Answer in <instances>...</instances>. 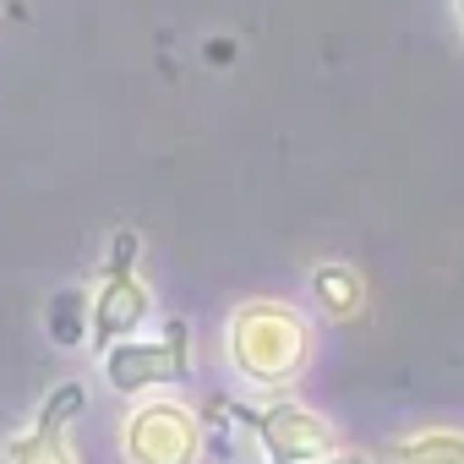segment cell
Listing matches in <instances>:
<instances>
[{
	"label": "cell",
	"instance_id": "obj_6",
	"mask_svg": "<svg viewBox=\"0 0 464 464\" xmlns=\"http://www.w3.org/2000/svg\"><path fill=\"white\" fill-rule=\"evenodd\" d=\"M312 301L323 306V317H334V323H355V317L366 312V285H361L355 268H344V263H323V268H312Z\"/></svg>",
	"mask_w": 464,
	"mask_h": 464
},
{
	"label": "cell",
	"instance_id": "obj_2",
	"mask_svg": "<svg viewBox=\"0 0 464 464\" xmlns=\"http://www.w3.org/2000/svg\"><path fill=\"white\" fill-rule=\"evenodd\" d=\"M148 317H153V295H148V285L137 274V236L131 229H115L104 274H99V290L88 295V339L104 355L110 344L137 339V328Z\"/></svg>",
	"mask_w": 464,
	"mask_h": 464
},
{
	"label": "cell",
	"instance_id": "obj_10",
	"mask_svg": "<svg viewBox=\"0 0 464 464\" xmlns=\"http://www.w3.org/2000/svg\"><path fill=\"white\" fill-rule=\"evenodd\" d=\"M82 404H88L82 382H61V388H50V393H44V404H39V415H34V420H50V426H72V420L82 415Z\"/></svg>",
	"mask_w": 464,
	"mask_h": 464
},
{
	"label": "cell",
	"instance_id": "obj_5",
	"mask_svg": "<svg viewBox=\"0 0 464 464\" xmlns=\"http://www.w3.org/2000/svg\"><path fill=\"white\" fill-rule=\"evenodd\" d=\"M126 464H202L208 426L180 399H142L121 426Z\"/></svg>",
	"mask_w": 464,
	"mask_h": 464
},
{
	"label": "cell",
	"instance_id": "obj_8",
	"mask_svg": "<svg viewBox=\"0 0 464 464\" xmlns=\"http://www.w3.org/2000/svg\"><path fill=\"white\" fill-rule=\"evenodd\" d=\"M393 464H464V431H453V426L410 431L393 448Z\"/></svg>",
	"mask_w": 464,
	"mask_h": 464
},
{
	"label": "cell",
	"instance_id": "obj_4",
	"mask_svg": "<svg viewBox=\"0 0 464 464\" xmlns=\"http://www.w3.org/2000/svg\"><path fill=\"white\" fill-rule=\"evenodd\" d=\"M186 377H191V328L180 317H169L159 339H121L104 350V382L121 399H142V393L175 388Z\"/></svg>",
	"mask_w": 464,
	"mask_h": 464
},
{
	"label": "cell",
	"instance_id": "obj_13",
	"mask_svg": "<svg viewBox=\"0 0 464 464\" xmlns=\"http://www.w3.org/2000/svg\"><path fill=\"white\" fill-rule=\"evenodd\" d=\"M453 12H459V23H464V0H453Z\"/></svg>",
	"mask_w": 464,
	"mask_h": 464
},
{
	"label": "cell",
	"instance_id": "obj_7",
	"mask_svg": "<svg viewBox=\"0 0 464 464\" xmlns=\"http://www.w3.org/2000/svg\"><path fill=\"white\" fill-rule=\"evenodd\" d=\"M72 426H50V420H34L23 437L6 442V453H0V464H77L72 453Z\"/></svg>",
	"mask_w": 464,
	"mask_h": 464
},
{
	"label": "cell",
	"instance_id": "obj_1",
	"mask_svg": "<svg viewBox=\"0 0 464 464\" xmlns=\"http://www.w3.org/2000/svg\"><path fill=\"white\" fill-rule=\"evenodd\" d=\"M224 350L252 388H290L312 361V323L290 301H241L229 312Z\"/></svg>",
	"mask_w": 464,
	"mask_h": 464
},
{
	"label": "cell",
	"instance_id": "obj_11",
	"mask_svg": "<svg viewBox=\"0 0 464 464\" xmlns=\"http://www.w3.org/2000/svg\"><path fill=\"white\" fill-rule=\"evenodd\" d=\"M317 464H372V459H366L361 448H334V453H328V459H317Z\"/></svg>",
	"mask_w": 464,
	"mask_h": 464
},
{
	"label": "cell",
	"instance_id": "obj_9",
	"mask_svg": "<svg viewBox=\"0 0 464 464\" xmlns=\"http://www.w3.org/2000/svg\"><path fill=\"white\" fill-rule=\"evenodd\" d=\"M50 339L55 344H66V350H77L82 339H88V290H61L55 301H50Z\"/></svg>",
	"mask_w": 464,
	"mask_h": 464
},
{
	"label": "cell",
	"instance_id": "obj_3",
	"mask_svg": "<svg viewBox=\"0 0 464 464\" xmlns=\"http://www.w3.org/2000/svg\"><path fill=\"white\" fill-rule=\"evenodd\" d=\"M224 415H236L268 453V464H317L339 448V431L328 415L295 399H268V404H224Z\"/></svg>",
	"mask_w": 464,
	"mask_h": 464
},
{
	"label": "cell",
	"instance_id": "obj_12",
	"mask_svg": "<svg viewBox=\"0 0 464 464\" xmlns=\"http://www.w3.org/2000/svg\"><path fill=\"white\" fill-rule=\"evenodd\" d=\"M208 61H213V66H229V61H236V44H218V39H213V44H208Z\"/></svg>",
	"mask_w": 464,
	"mask_h": 464
}]
</instances>
